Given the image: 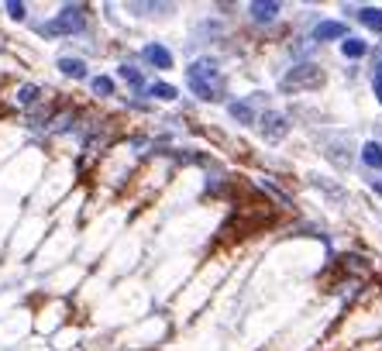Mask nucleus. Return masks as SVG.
Instances as JSON below:
<instances>
[{
    "label": "nucleus",
    "instance_id": "20e7f679",
    "mask_svg": "<svg viewBox=\"0 0 382 351\" xmlns=\"http://www.w3.org/2000/svg\"><path fill=\"white\" fill-rule=\"evenodd\" d=\"M286 131H289V124H286V114H279V111H269V114H262V135H265L269 141H279Z\"/></svg>",
    "mask_w": 382,
    "mask_h": 351
},
{
    "label": "nucleus",
    "instance_id": "1a4fd4ad",
    "mask_svg": "<svg viewBox=\"0 0 382 351\" xmlns=\"http://www.w3.org/2000/svg\"><path fill=\"white\" fill-rule=\"evenodd\" d=\"M358 21L372 32H382V8H361L358 11Z\"/></svg>",
    "mask_w": 382,
    "mask_h": 351
},
{
    "label": "nucleus",
    "instance_id": "4468645a",
    "mask_svg": "<svg viewBox=\"0 0 382 351\" xmlns=\"http://www.w3.org/2000/svg\"><path fill=\"white\" fill-rule=\"evenodd\" d=\"M121 80H124L128 87H135V90H138V87H145V80H142V73H138L135 66H121Z\"/></svg>",
    "mask_w": 382,
    "mask_h": 351
},
{
    "label": "nucleus",
    "instance_id": "f03ea898",
    "mask_svg": "<svg viewBox=\"0 0 382 351\" xmlns=\"http://www.w3.org/2000/svg\"><path fill=\"white\" fill-rule=\"evenodd\" d=\"M87 25V11L83 8H63V14L49 25H42V35H73Z\"/></svg>",
    "mask_w": 382,
    "mask_h": 351
},
{
    "label": "nucleus",
    "instance_id": "2eb2a0df",
    "mask_svg": "<svg viewBox=\"0 0 382 351\" xmlns=\"http://www.w3.org/2000/svg\"><path fill=\"white\" fill-rule=\"evenodd\" d=\"M93 93H97V97H111V93H114V83H111L107 76H97V80H93Z\"/></svg>",
    "mask_w": 382,
    "mask_h": 351
},
{
    "label": "nucleus",
    "instance_id": "423d86ee",
    "mask_svg": "<svg viewBox=\"0 0 382 351\" xmlns=\"http://www.w3.org/2000/svg\"><path fill=\"white\" fill-rule=\"evenodd\" d=\"M152 66H159V69H172V52L166 49V45H159V42H152V45H145V52H142Z\"/></svg>",
    "mask_w": 382,
    "mask_h": 351
},
{
    "label": "nucleus",
    "instance_id": "f8f14e48",
    "mask_svg": "<svg viewBox=\"0 0 382 351\" xmlns=\"http://www.w3.org/2000/svg\"><path fill=\"white\" fill-rule=\"evenodd\" d=\"M38 87H32V83H25V87H18V93H14V104H21V107H32L35 100H38Z\"/></svg>",
    "mask_w": 382,
    "mask_h": 351
},
{
    "label": "nucleus",
    "instance_id": "ddd939ff",
    "mask_svg": "<svg viewBox=\"0 0 382 351\" xmlns=\"http://www.w3.org/2000/svg\"><path fill=\"white\" fill-rule=\"evenodd\" d=\"M148 93H152L155 100H176V87H169V83H152Z\"/></svg>",
    "mask_w": 382,
    "mask_h": 351
},
{
    "label": "nucleus",
    "instance_id": "f3484780",
    "mask_svg": "<svg viewBox=\"0 0 382 351\" xmlns=\"http://www.w3.org/2000/svg\"><path fill=\"white\" fill-rule=\"evenodd\" d=\"M372 87H375V97H379V104H382V63L375 66V76H372Z\"/></svg>",
    "mask_w": 382,
    "mask_h": 351
},
{
    "label": "nucleus",
    "instance_id": "7ed1b4c3",
    "mask_svg": "<svg viewBox=\"0 0 382 351\" xmlns=\"http://www.w3.org/2000/svg\"><path fill=\"white\" fill-rule=\"evenodd\" d=\"M317 83H320V69H317V66H296V69L282 80L286 90H306V87H317Z\"/></svg>",
    "mask_w": 382,
    "mask_h": 351
},
{
    "label": "nucleus",
    "instance_id": "6ab92c4d",
    "mask_svg": "<svg viewBox=\"0 0 382 351\" xmlns=\"http://www.w3.org/2000/svg\"><path fill=\"white\" fill-rule=\"evenodd\" d=\"M372 186H375V193H382V179H375V183H372Z\"/></svg>",
    "mask_w": 382,
    "mask_h": 351
},
{
    "label": "nucleus",
    "instance_id": "a211bd4d",
    "mask_svg": "<svg viewBox=\"0 0 382 351\" xmlns=\"http://www.w3.org/2000/svg\"><path fill=\"white\" fill-rule=\"evenodd\" d=\"M8 14H11L14 21H21V18H25V4H18V0H11V4H8Z\"/></svg>",
    "mask_w": 382,
    "mask_h": 351
},
{
    "label": "nucleus",
    "instance_id": "6e6552de",
    "mask_svg": "<svg viewBox=\"0 0 382 351\" xmlns=\"http://www.w3.org/2000/svg\"><path fill=\"white\" fill-rule=\"evenodd\" d=\"M361 162H365L368 169H382V145H379V141H368V145L361 148Z\"/></svg>",
    "mask_w": 382,
    "mask_h": 351
},
{
    "label": "nucleus",
    "instance_id": "dca6fc26",
    "mask_svg": "<svg viewBox=\"0 0 382 351\" xmlns=\"http://www.w3.org/2000/svg\"><path fill=\"white\" fill-rule=\"evenodd\" d=\"M231 117H238V121H251V107H248V104H231Z\"/></svg>",
    "mask_w": 382,
    "mask_h": 351
},
{
    "label": "nucleus",
    "instance_id": "9b49d317",
    "mask_svg": "<svg viewBox=\"0 0 382 351\" xmlns=\"http://www.w3.org/2000/svg\"><path fill=\"white\" fill-rule=\"evenodd\" d=\"M341 52H344L348 59H361V56L368 52V45H365L361 38H344V42H341Z\"/></svg>",
    "mask_w": 382,
    "mask_h": 351
},
{
    "label": "nucleus",
    "instance_id": "f257e3e1",
    "mask_svg": "<svg viewBox=\"0 0 382 351\" xmlns=\"http://www.w3.org/2000/svg\"><path fill=\"white\" fill-rule=\"evenodd\" d=\"M186 83H190V90H193L200 100H221V93H224L221 69H217V63H210V59L193 63V66L186 69Z\"/></svg>",
    "mask_w": 382,
    "mask_h": 351
},
{
    "label": "nucleus",
    "instance_id": "9d476101",
    "mask_svg": "<svg viewBox=\"0 0 382 351\" xmlns=\"http://www.w3.org/2000/svg\"><path fill=\"white\" fill-rule=\"evenodd\" d=\"M59 69H63L66 76H73V80H83V76H87V63H83V59H59Z\"/></svg>",
    "mask_w": 382,
    "mask_h": 351
},
{
    "label": "nucleus",
    "instance_id": "0eeeda50",
    "mask_svg": "<svg viewBox=\"0 0 382 351\" xmlns=\"http://www.w3.org/2000/svg\"><path fill=\"white\" fill-rule=\"evenodd\" d=\"M276 14H279L276 0H255V4H251V18H255V21H272Z\"/></svg>",
    "mask_w": 382,
    "mask_h": 351
},
{
    "label": "nucleus",
    "instance_id": "39448f33",
    "mask_svg": "<svg viewBox=\"0 0 382 351\" xmlns=\"http://www.w3.org/2000/svg\"><path fill=\"white\" fill-rule=\"evenodd\" d=\"M313 38H317V42H334V38H348V28H344L341 21H320V25L313 28Z\"/></svg>",
    "mask_w": 382,
    "mask_h": 351
}]
</instances>
